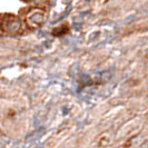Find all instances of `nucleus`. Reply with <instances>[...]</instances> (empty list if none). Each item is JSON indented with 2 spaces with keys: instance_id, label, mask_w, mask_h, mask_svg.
<instances>
[{
  "instance_id": "obj_1",
  "label": "nucleus",
  "mask_w": 148,
  "mask_h": 148,
  "mask_svg": "<svg viewBox=\"0 0 148 148\" xmlns=\"http://www.w3.org/2000/svg\"><path fill=\"white\" fill-rule=\"evenodd\" d=\"M44 12L40 11V10H35V11L30 12L28 17H27L28 22L34 27H37L39 25H41L44 22Z\"/></svg>"
},
{
  "instance_id": "obj_2",
  "label": "nucleus",
  "mask_w": 148,
  "mask_h": 148,
  "mask_svg": "<svg viewBox=\"0 0 148 148\" xmlns=\"http://www.w3.org/2000/svg\"><path fill=\"white\" fill-rule=\"evenodd\" d=\"M6 29L8 31H18L20 29V22L18 20H11L8 21V23L6 25Z\"/></svg>"
}]
</instances>
